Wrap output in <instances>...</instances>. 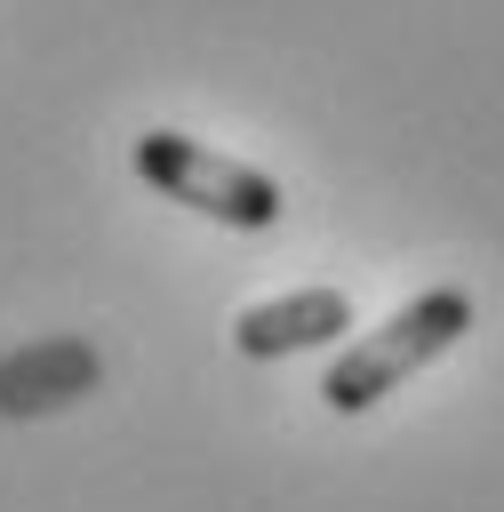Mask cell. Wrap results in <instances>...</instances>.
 Returning <instances> with one entry per match:
<instances>
[{"label": "cell", "instance_id": "6da1fadb", "mask_svg": "<svg viewBox=\"0 0 504 512\" xmlns=\"http://www.w3.org/2000/svg\"><path fill=\"white\" fill-rule=\"evenodd\" d=\"M472 336V296L464 288H424V296H408L384 328H368L360 344H344V360L320 376V400L336 408V416H360V408H376L384 392H400L416 368H432L440 352H456Z\"/></svg>", "mask_w": 504, "mask_h": 512}, {"label": "cell", "instance_id": "7a4b0ae2", "mask_svg": "<svg viewBox=\"0 0 504 512\" xmlns=\"http://www.w3.org/2000/svg\"><path fill=\"white\" fill-rule=\"evenodd\" d=\"M128 160H136V176H144L160 200H176V208H192V216H216V224H232V232H272V224H280V184H272L264 168H248V160L184 136V128H144Z\"/></svg>", "mask_w": 504, "mask_h": 512}, {"label": "cell", "instance_id": "3957f363", "mask_svg": "<svg viewBox=\"0 0 504 512\" xmlns=\"http://www.w3.org/2000/svg\"><path fill=\"white\" fill-rule=\"evenodd\" d=\"M104 384V360L88 336H40L0 360V416H56Z\"/></svg>", "mask_w": 504, "mask_h": 512}, {"label": "cell", "instance_id": "277c9868", "mask_svg": "<svg viewBox=\"0 0 504 512\" xmlns=\"http://www.w3.org/2000/svg\"><path fill=\"white\" fill-rule=\"evenodd\" d=\"M352 328V296L344 288H288V296H264L232 320V344L240 360H288V352H320Z\"/></svg>", "mask_w": 504, "mask_h": 512}]
</instances>
